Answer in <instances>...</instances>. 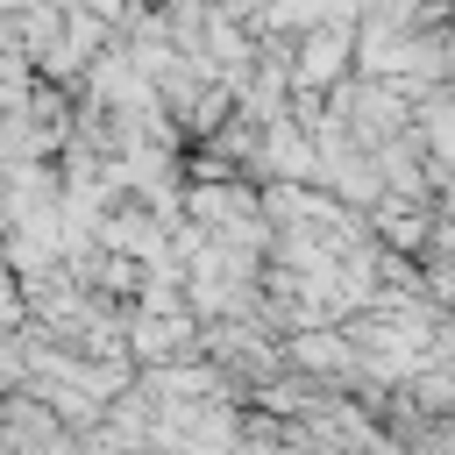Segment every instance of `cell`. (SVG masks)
I'll return each instance as SVG.
<instances>
[{"label":"cell","instance_id":"1","mask_svg":"<svg viewBox=\"0 0 455 455\" xmlns=\"http://www.w3.org/2000/svg\"><path fill=\"white\" fill-rule=\"evenodd\" d=\"M348 71V36L334 28V21H320L306 43H299V57H291V78L299 85H334Z\"/></svg>","mask_w":455,"mask_h":455}]
</instances>
